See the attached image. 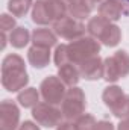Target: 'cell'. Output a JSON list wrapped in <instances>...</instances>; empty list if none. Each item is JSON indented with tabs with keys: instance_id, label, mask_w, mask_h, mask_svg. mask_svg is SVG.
<instances>
[{
	"instance_id": "1",
	"label": "cell",
	"mask_w": 129,
	"mask_h": 130,
	"mask_svg": "<svg viewBox=\"0 0 129 130\" xmlns=\"http://www.w3.org/2000/svg\"><path fill=\"white\" fill-rule=\"evenodd\" d=\"M67 48H68L70 62L74 65H79L93 56H97V53L100 50V44L93 36H82L76 41H71L67 45Z\"/></svg>"
},
{
	"instance_id": "2",
	"label": "cell",
	"mask_w": 129,
	"mask_h": 130,
	"mask_svg": "<svg viewBox=\"0 0 129 130\" xmlns=\"http://www.w3.org/2000/svg\"><path fill=\"white\" fill-rule=\"evenodd\" d=\"M61 110L67 121H76L85 112V94L81 88L71 86L67 89L64 100L61 103Z\"/></svg>"
},
{
	"instance_id": "3",
	"label": "cell",
	"mask_w": 129,
	"mask_h": 130,
	"mask_svg": "<svg viewBox=\"0 0 129 130\" xmlns=\"http://www.w3.org/2000/svg\"><path fill=\"white\" fill-rule=\"evenodd\" d=\"M32 115L35 121L40 126L44 127H58L62 123V110L55 107V104L50 103H38L35 107H32Z\"/></svg>"
},
{
	"instance_id": "4",
	"label": "cell",
	"mask_w": 129,
	"mask_h": 130,
	"mask_svg": "<svg viewBox=\"0 0 129 130\" xmlns=\"http://www.w3.org/2000/svg\"><path fill=\"white\" fill-rule=\"evenodd\" d=\"M40 92H41V95H43L46 103L59 104L64 100L65 94H67V89H65V85L62 83V80L59 77L49 76L47 79H44L41 82Z\"/></svg>"
},
{
	"instance_id": "5",
	"label": "cell",
	"mask_w": 129,
	"mask_h": 130,
	"mask_svg": "<svg viewBox=\"0 0 129 130\" xmlns=\"http://www.w3.org/2000/svg\"><path fill=\"white\" fill-rule=\"evenodd\" d=\"M85 30L87 27L79 20L71 18V17H64L58 21H53V32L64 39L76 41L85 35Z\"/></svg>"
},
{
	"instance_id": "6",
	"label": "cell",
	"mask_w": 129,
	"mask_h": 130,
	"mask_svg": "<svg viewBox=\"0 0 129 130\" xmlns=\"http://www.w3.org/2000/svg\"><path fill=\"white\" fill-rule=\"evenodd\" d=\"M29 77L26 73V68H2V85L11 91H20L24 89L28 85Z\"/></svg>"
},
{
	"instance_id": "7",
	"label": "cell",
	"mask_w": 129,
	"mask_h": 130,
	"mask_svg": "<svg viewBox=\"0 0 129 130\" xmlns=\"http://www.w3.org/2000/svg\"><path fill=\"white\" fill-rule=\"evenodd\" d=\"M20 123V110L11 100L0 103V130H17Z\"/></svg>"
},
{
	"instance_id": "8",
	"label": "cell",
	"mask_w": 129,
	"mask_h": 130,
	"mask_svg": "<svg viewBox=\"0 0 129 130\" xmlns=\"http://www.w3.org/2000/svg\"><path fill=\"white\" fill-rule=\"evenodd\" d=\"M78 68H79L81 77H84L87 80H99V79H102L103 71H105L103 61L99 56H93V58L84 61L82 64L78 65Z\"/></svg>"
},
{
	"instance_id": "9",
	"label": "cell",
	"mask_w": 129,
	"mask_h": 130,
	"mask_svg": "<svg viewBox=\"0 0 129 130\" xmlns=\"http://www.w3.org/2000/svg\"><path fill=\"white\" fill-rule=\"evenodd\" d=\"M65 3H67L68 17L76 18V20L87 18L90 15V12L93 11V6H94L93 0H68Z\"/></svg>"
},
{
	"instance_id": "10",
	"label": "cell",
	"mask_w": 129,
	"mask_h": 130,
	"mask_svg": "<svg viewBox=\"0 0 129 130\" xmlns=\"http://www.w3.org/2000/svg\"><path fill=\"white\" fill-rule=\"evenodd\" d=\"M99 15L109 21H117L123 15V5L120 0H103L99 6Z\"/></svg>"
},
{
	"instance_id": "11",
	"label": "cell",
	"mask_w": 129,
	"mask_h": 130,
	"mask_svg": "<svg viewBox=\"0 0 129 130\" xmlns=\"http://www.w3.org/2000/svg\"><path fill=\"white\" fill-rule=\"evenodd\" d=\"M28 59H29L31 65L35 68H44L50 62V48L32 45L28 52Z\"/></svg>"
},
{
	"instance_id": "12",
	"label": "cell",
	"mask_w": 129,
	"mask_h": 130,
	"mask_svg": "<svg viewBox=\"0 0 129 130\" xmlns=\"http://www.w3.org/2000/svg\"><path fill=\"white\" fill-rule=\"evenodd\" d=\"M32 21L40 24V26H46L49 23L53 21L52 12L49 9L47 0H38L32 8Z\"/></svg>"
},
{
	"instance_id": "13",
	"label": "cell",
	"mask_w": 129,
	"mask_h": 130,
	"mask_svg": "<svg viewBox=\"0 0 129 130\" xmlns=\"http://www.w3.org/2000/svg\"><path fill=\"white\" fill-rule=\"evenodd\" d=\"M58 77L62 80L65 86H76L79 79H81V73H79V68L74 64L68 62V64L62 65L58 68Z\"/></svg>"
},
{
	"instance_id": "14",
	"label": "cell",
	"mask_w": 129,
	"mask_h": 130,
	"mask_svg": "<svg viewBox=\"0 0 129 130\" xmlns=\"http://www.w3.org/2000/svg\"><path fill=\"white\" fill-rule=\"evenodd\" d=\"M32 42L33 45L50 48L56 44V33L50 29H35L32 33Z\"/></svg>"
},
{
	"instance_id": "15",
	"label": "cell",
	"mask_w": 129,
	"mask_h": 130,
	"mask_svg": "<svg viewBox=\"0 0 129 130\" xmlns=\"http://www.w3.org/2000/svg\"><path fill=\"white\" fill-rule=\"evenodd\" d=\"M111 24V21L109 20H106V18H103L102 15H97V17H93L90 21H88V24H87V30L88 33L93 36V38H96L99 39L103 32L106 30V27Z\"/></svg>"
},
{
	"instance_id": "16",
	"label": "cell",
	"mask_w": 129,
	"mask_h": 130,
	"mask_svg": "<svg viewBox=\"0 0 129 130\" xmlns=\"http://www.w3.org/2000/svg\"><path fill=\"white\" fill-rule=\"evenodd\" d=\"M120 39H122V32H120V27L115 24H109L106 30L103 32V35L99 38V41L108 47H115L120 42Z\"/></svg>"
},
{
	"instance_id": "17",
	"label": "cell",
	"mask_w": 129,
	"mask_h": 130,
	"mask_svg": "<svg viewBox=\"0 0 129 130\" xmlns=\"http://www.w3.org/2000/svg\"><path fill=\"white\" fill-rule=\"evenodd\" d=\"M17 100L23 107H35L40 103V92L35 88H26L21 92H18Z\"/></svg>"
},
{
	"instance_id": "18",
	"label": "cell",
	"mask_w": 129,
	"mask_h": 130,
	"mask_svg": "<svg viewBox=\"0 0 129 130\" xmlns=\"http://www.w3.org/2000/svg\"><path fill=\"white\" fill-rule=\"evenodd\" d=\"M9 41L15 48H23L31 41V33L26 27H15L9 35Z\"/></svg>"
},
{
	"instance_id": "19",
	"label": "cell",
	"mask_w": 129,
	"mask_h": 130,
	"mask_svg": "<svg viewBox=\"0 0 129 130\" xmlns=\"http://www.w3.org/2000/svg\"><path fill=\"white\" fill-rule=\"evenodd\" d=\"M103 67H105V71H103V77L105 80L108 82H117L119 79H122L120 76V70L115 64V59L114 56H109L103 61Z\"/></svg>"
},
{
	"instance_id": "20",
	"label": "cell",
	"mask_w": 129,
	"mask_h": 130,
	"mask_svg": "<svg viewBox=\"0 0 129 130\" xmlns=\"http://www.w3.org/2000/svg\"><path fill=\"white\" fill-rule=\"evenodd\" d=\"M32 6V0H9L8 9L14 17H24Z\"/></svg>"
},
{
	"instance_id": "21",
	"label": "cell",
	"mask_w": 129,
	"mask_h": 130,
	"mask_svg": "<svg viewBox=\"0 0 129 130\" xmlns=\"http://www.w3.org/2000/svg\"><path fill=\"white\" fill-rule=\"evenodd\" d=\"M123 95H125V92H123L122 88H119V86H108V88H105V91L102 94V98H103L105 104L111 109Z\"/></svg>"
},
{
	"instance_id": "22",
	"label": "cell",
	"mask_w": 129,
	"mask_h": 130,
	"mask_svg": "<svg viewBox=\"0 0 129 130\" xmlns=\"http://www.w3.org/2000/svg\"><path fill=\"white\" fill-rule=\"evenodd\" d=\"M47 5H49V9L52 12L53 21H58V20L67 17L68 11H67V3L64 0H47Z\"/></svg>"
},
{
	"instance_id": "23",
	"label": "cell",
	"mask_w": 129,
	"mask_h": 130,
	"mask_svg": "<svg viewBox=\"0 0 129 130\" xmlns=\"http://www.w3.org/2000/svg\"><path fill=\"white\" fill-rule=\"evenodd\" d=\"M111 112L114 117L123 120V118H129V95H123L112 107H111Z\"/></svg>"
},
{
	"instance_id": "24",
	"label": "cell",
	"mask_w": 129,
	"mask_h": 130,
	"mask_svg": "<svg viewBox=\"0 0 129 130\" xmlns=\"http://www.w3.org/2000/svg\"><path fill=\"white\" fill-rule=\"evenodd\" d=\"M112 56H114L115 64H117L119 70H120L122 79L126 77V76L129 74V55L125 52V50H119V52H115Z\"/></svg>"
},
{
	"instance_id": "25",
	"label": "cell",
	"mask_w": 129,
	"mask_h": 130,
	"mask_svg": "<svg viewBox=\"0 0 129 130\" xmlns=\"http://www.w3.org/2000/svg\"><path fill=\"white\" fill-rule=\"evenodd\" d=\"M68 62H70V58H68V48H67V45L65 44L58 45L56 50H55V64H56V67L59 68L62 65L68 64Z\"/></svg>"
},
{
	"instance_id": "26",
	"label": "cell",
	"mask_w": 129,
	"mask_h": 130,
	"mask_svg": "<svg viewBox=\"0 0 129 130\" xmlns=\"http://www.w3.org/2000/svg\"><path fill=\"white\" fill-rule=\"evenodd\" d=\"M2 68H24V61L18 55H8L3 59Z\"/></svg>"
},
{
	"instance_id": "27",
	"label": "cell",
	"mask_w": 129,
	"mask_h": 130,
	"mask_svg": "<svg viewBox=\"0 0 129 130\" xmlns=\"http://www.w3.org/2000/svg\"><path fill=\"white\" fill-rule=\"evenodd\" d=\"M0 29L2 32H12L15 29V18L8 15V14H2L0 15Z\"/></svg>"
},
{
	"instance_id": "28",
	"label": "cell",
	"mask_w": 129,
	"mask_h": 130,
	"mask_svg": "<svg viewBox=\"0 0 129 130\" xmlns=\"http://www.w3.org/2000/svg\"><path fill=\"white\" fill-rule=\"evenodd\" d=\"M94 130H114V126H112V123H109L106 120H102V121H97L96 123Z\"/></svg>"
},
{
	"instance_id": "29",
	"label": "cell",
	"mask_w": 129,
	"mask_h": 130,
	"mask_svg": "<svg viewBox=\"0 0 129 130\" xmlns=\"http://www.w3.org/2000/svg\"><path fill=\"white\" fill-rule=\"evenodd\" d=\"M56 130H78V129H76L74 121H65V123H61Z\"/></svg>"
},
{
	"instance_id": "30",
	"label": "cell",
	"mask_w": 129,
	"mask_h": 130,
	"mask_svg": "<svg viewBox=\"0 0 129 130\" xmlns=\"http://www.w3.org/2000/svg\"><path fill=\"white\" fill-rule=\"evenodd\" d=\"M18 130H40V127H38L35 123H32V121H24V123L18 127Z\"/></svg>"
},
{
	"instance_id": "31",
	"label": "cell",
	"mask_w": 129,
	"mask_h": 130,
	"mask_svg": "<svg viewBox=\"0 0 129 130\" xmlns=\"http://www.w3.org/2000/svg\"><path fill=\"white\" fill-rule=\"evenodd\" d=\"M119 130H129V118H123L119 124Z\"/></svg>"
},
{
	"instance_id": "32",
	"label": "cell",
	"mask_w": 129,
	"mask_h": 130,
	"mask_svg": "<svg viewBox=\"0 0 129 130\" xmlns=\"http://www.w3.org/2000/svg\"><path fill=\"white\" fill-rule=\"evenodd\" d=\"M0 39H2V48H5V45H6V33H5V32H2Z\"/></svg>"
},
{
	"instance_id": "33",
	"label": "cell",
	"mask_w": 129,
	"mask_h": 130,
	"mask_svg": "<svg viewBox=\"0 0 129 130\" xmlns=\"http://www.w3.org/2000/svg\"><path fill=\"white\" fill-rule=\"evenodd\" d=\"M93 2H94V3H97V2H100V3H102V2H103V0H93Z\"/></svg>"
},
{
	"instance_id": "34",
	"label": "cell",
	"mask_w": 129,
	"mask_h": 130,
	"mask_svg": "<svg viewBox=\"0 0 129 130\" xmlns=\"http://www.w3.org/2000/svg\"><path fill=\"white\" fill-rule=\"evenodd\" d=\"M17 130H18V129H17Z\"/></svg>"
},
{
	"instance_id": "35",
	"label": "cell",
	"mask_w": 129,
	"mask_h": 130,
	"mask_svg": "<svg viewBox=\"0 0 129 130\" xmlns=\"http://www.w3.org/2000/svg\"><path fill=\"white\" fill-rule=\"evenodd\" d=\"M128 2H129V0H128Z\"/></svg>"
}]
</instances>
